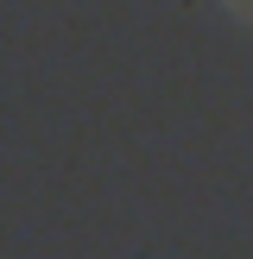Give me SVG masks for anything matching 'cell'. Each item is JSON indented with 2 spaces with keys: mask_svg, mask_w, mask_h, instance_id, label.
Returning <instances> with one entry per match:
<instances>
[{
  "mask_svg": "<svg viewBox=\"0 0 253 259\" xmlns=\"http://www.w3.org/2000/svg\"><path fill=\"white\" fill-rule=\"evenodd\" d=\"M234 7H247V13H253V0H234Z\"/></svg>",
  "mask_w": 253,
  "mask_h": 259,
  "instance_id": "obj_1",
  "label": "cell"
}]
</instances>
